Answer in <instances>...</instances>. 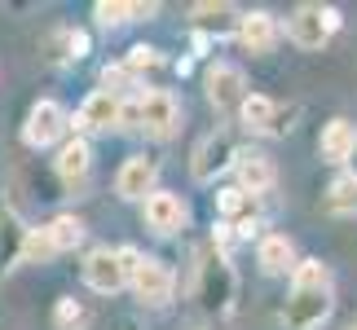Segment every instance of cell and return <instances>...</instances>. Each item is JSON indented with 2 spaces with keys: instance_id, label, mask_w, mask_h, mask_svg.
Instances as JSON below:
<instances>
[{
  "instance_id": "obj_28",
  "label": "cell",
  "mask_w": 357,
  "mask_h": 330,
  "mask_svg": "<svg viewBox=\"0 0 357 330\" xmlns=\"http://www.w3.org/2000/svg\"><path fill=\"white\" fill-rule=\"evenodd\" d=\"M102 26H119V22H132V5H119V0H98L93 5Z\"/></svg>"
},
{
  "instance_id": "obj_6",
  "label": "cell",
  "mask_w": 357,
  "mask_h": 330,
  "mask_svg": "<svg viewBox=\"0 0 357 330\" xmlns=\"http://www.w3.org/2000/svg\"><path fill=\"white\" fill-rule=\"evenodd\" d=\"M71 115H66V106H58V102H36L31 106V115H26V123H22V141L31 146V150H49V146H58V141H66V132H71Z\"/></svg>"
},
{
  "instance_id": "obj_2",
  "label": "cell",
  "mask_w": 357,
  "mask_h": 330,
  "mask_svg": "<svg viewBox=\"0 0 357 330\" xmlns=\"http://www.w3.org/2000/svg\"><path fill=\"white\" fill-rule=\"evenodd\" d=\"M234 295H238V273L229 265V256L221 246H208L199 256V269H195V299L208 313H229Z\"/></svg>"
},
{
  "instance_id": "obj_13",
  "label": "cell",
  "mask_w": 357,
  "mask_h": 330,
  "mask_svg": "<svg viewBox=\"0 0 357 330\" xmlns=\"http://www.w3.org/2000/svg\"><path fill=\"white\" fill-rule=\"evenodd\" d=\"M142 220L155 233H181L185 229V220H190V207H185V198L181 194H172V189H155L146 203H142Z\"/></svg>"
},
{
  "instance_id": "obj_20",
  "label": "cell",
  "mask_w": 357,
  "mask_h": 330,
  "mask_svg": "<svg viewBox=\"0 0 357 330\" xmlns=\"http://www.w3.org/2000/svg\"><path fill=\"white\" fill-rule=\"evenodd\" d=\"M89 53V36L79 31V26H53V31L45 36V58L53 66H71Z\"/></svg>"
},
{
  "instance_id": "obj_32",
  "label": "cell",
  "mask_w": 357,
  "mask_h": 330,
  "mask_svg": "<svg viewBox=\"0 0 357 330\" xmlns=\"http://www.w3.org/2000/svg\"><path fill=\"white\" fill-rule=\"evenodd\" d=\"M119 330H132V322H128V326H119Z\"/></svg>"
},
{
  "instance_id": "obj_29",
  "label": "cell",
  "mask_w": 357,
  "mask_h": 330,
  "mask_svg": "<svg viewBox=\"0 0 357 330\" xmlns=\"http://www.w3.org/2000/svg\"><path fill=\"white\" fill-rule=\"evenodd\" d=\"M123 84H137V79L128 75V66H106V71H102V93H115V97H119Z\"/></svg>"
},
{
  "instance_id": "obj_21",
  "label": "cell",
  "mask_w": 357,
  "mask_h": 330,
  "mask_svg": "<svg viewBox=\"0 0 357 330\" xmlns=\"http://www.w3.org/2000/svg\"><path fill=\"white\" fill-rule=\"evenodd\" d=\"M353 146H357V123L353 119H331L318 136V150H322L326 163H349Z\"/></svg>"
},
{
  "instance_id": "obj_4",
  "label": "cell",
  "mask_w": 357,
  "mask_h": 330,
  "mask_svg": "<svg viewBox=\"0 0 357 330\" xmlns=\"http://www.w3.org/2000/svg\"><path fill=\"white\" fill-rule=\"evenodd\" d=\"M137 128L155 141H168L181 128V102L176 93L168 88H150V93H137Z\"/></svg>"
},
{
  "instance_id": "obj_15",
  "label": "cell",
  "mask_w": 357,
  "mask_h": 330,
  "mask_svg": "<svg viewBox=\"0 0 357 330\" xmlns=\"http://www.w3.org/2000/svg\"><path fill=\"white\" fill-rule=\"evenodd\" d=\"M234 176H238V189H247V194H269L273 181H278V168H273V159L265 155V150H238L234 159Z\"/></svg>"
},
{
  "instance_id": "obj_3",
  "label": "cell",
  "mask_w": 357,
  "mask_h": 330,
  "mask_svg": "<svg viewBox=\"0 0 357 330\" xmlns=\"http://www.w3.org/2000/svg\"><path fill=\"white\" fill-rule=\"evenodd\" d=\"M340 9L335 5H322V0H309V5H296L291 18H287V40L305 53H318L326 40L340 31Z\"/></svg>"
},
{
  "instance_id": "obj_5",
  "label": "cell",
  "mask_w": 357,
  "mask_h": 330,
  "mask_svg": "<svg viewBox=\"0 0 357 330\" xmlns=\"http://www.w3.org/2000/svg\"><path fill=\"white\" fill-rule=\"evenodd\" d=\"M238 115H243L247 128L260 132V136H287L291 123H296V115H300V106L296 102H273V97H265V93H247Z\"/></svg>"
},
{
  "instance_id": "obj_11",
  "label": "cell",
  "mask_w": 357,
  "mask_h": 330,
  "mask_svg": "<svg viewBox=\"0 0 357 330\" xmlns=\"http://www.w3.org/2000/svg\"><path fill=\"white\" fill-rule=\"evenodd\" d=\"M159 189V163L150 155H128L123 159V168L115 176V194L123 203H146L150 194Z\"/></svg>"
},
{
  "instance_id": "obj_30",
  "label": "cell",
  "mask_w": 357,
  "mask_h": 330,
  "mask_svg": "<svg viewBox=\"0 0 357 330\" xmlns=\"http://www.w3.org/2000/svg\"><path fill=\"white\" fill-rule=\"evenodd\" d=\"M349 176H357V146H353V155H349Z\"/></svg>"
},
{
  "instance_id": "obj_25",
  "label": "cell",
  "mask_w": 357,
  "mask_h": 330,
  "mask_svg": "<svg viewBox=\"0 0 357 330\" xmlns=\"http://www.w3.org/2000/svg\"><path fill=\"white\" fill-rule=\"evenodd\" d=\"M53 256H58V251H53V242H49L45 225H40V229H26V242H22V265H49Z\"/></svg>"
},
{
  "instance_id": "obj_12",
  "label": "cell",
  "mask_w": 357,
  "mask_h": 330,
  "mask_svg": "<svg viewBox=\"0 0 357 330\" xmlns=\"http://www.w3.org/2000/svg\"><path fill=\"white\" fill-rule=\"evenodd\" d=\"M123 123V97H115V93H89L84 106L75 110V132H111Z\"/></svg>"
},
{
  "instance_id": "obj_19",
  "label": "cell",
  "mask_w": 357,
  "mask_h": 330,
  "mask_svg": "<svg viewBox=\"0 0 357 330\" xmlns=\"http://www.w3.org/2000/svg\"><path fill=\"white\" fill-rule=\"evenodd\" d=\"M53 168H58L62 185H84L89 172H93V146L84 136H66L58 146V159H53Z\"/></svg>"
},
{
  "instance_id": "obj_24",
  "label": "cell",
  "mask_w": 357,
  "mask_h": 330,
  "mask_svg": "<svg viewBox=\"0 0 357 330\" xmlns=\"http://www.w3.org/2000/svg\"><path fill=\"white\" fill-rule=\"evenodd\" d=\"M326 212L331 216H357V176L340 172L326 189Z\"/></svg>"
},
{
  "instance_id": "obj_7",
  "label": "cell",
  "mask_w": 357,
  "mask_h": 330,
  "mask_svg": "<svg viewBox=\"0 0 357 330\" xmlns=\"http://www.w3.org/2000/svg\"><path fill=\"white\" fill-rule=\"evenodd\" d=\"M234 159H238V150H234V136L229 132H208L203 141L195 146V155H190V176H195L199 185H212L221 172L234 168Z\"/></svg>"
},
{
  "instance_id": "obj_8",
  "label": "cell",
  "mask_w": 357,
  "mask_h": 330,
  "mask_svg": "<svg viewBox=\"0 0 357 330\" xmlns=\"http://www.w3.org/2000/svg\"><path fill=\"white\" fill-rule=\"evenodd\" d=\"M128 286H132V295L142 299V304L163 308L172 299V291H176V278H172V269L163 265L159 256H142L132 265V273H128Z\"/></svg>"
},
{
  "instance_id": "obj_10",
  "label": "cell",
  "mask_w": 357,
  "mask_h": 330,
  "mask_svg": "<svg viewBox=\"0 0 357 330\" xmlns=\"http://www.w3.org/2000/svg\"><path fill=\"white\" fill-rule=\"evenodd\" d=\"M203 88H208V102L221 110V115H229V110H243V102H247V75L238 71L234 62H216V66H208V75H203Z\"/></svg>"
},
{
  "instance_id": "obj_14",
  "label": "cell",
  "mask_w": 357,
  "mask_h": 330,
  "mask_svg": "<svg viewBox=\"0 0 357 330\" xmlns=\"http://www.w3.org/2000/svg\"><path fill=\"white\" fill-rule=\"evenodd\" d=\"M216 212H221V225L243 233V238H252L260 229V198L247 194V189H221V198H216Z\"/></svg>"
},
{
  "instance_id": "obj_31",
  "label": "cell",
  "mask_w": 357,
  "mask_h": 330,
  "mask_svg": "<svg viewBox=\"0 0 357 330\" xmlns=\"http://www.w3.org/2000/svg\"><path fill=\"white\" fill-rule=\"evenodd\" d=\"M344 330H357V317H353V322H349V326H344Z\"/></svg>"
},
{
  "instance_id": "obj_17",
  "label": "cell",
  "mask_w": 357,
  "mask_h": 330,
  "mask_svg": "<svg viewBox=\"0 0 357 330\" xmlns=\"http://www.w3.org/2000/svg\"><path fill=\"white\" fill-rule=\"evenodd\" d=\"M282 40V26L273 13L265 9H252V13H243V22H238V45L247 53H273V45Z\"/></svg>"
},
{
  "instance_id": "obj_22",
  "label": "cell",
  "mask_w": 357,
  "mask_h": 330,
  "mask_svg": "<svg viewBox=\"0 0 357 330\" xmlns=\"http://www.w3.org/2000/svg\"><path fill=\"white\" fill-rule=\"evenodd\" d=\"M22 242H26V229H22V220L13 216L9 207L0 212V269H13V265H22Z\"/></svg>"
},
{
  "instance_id": "obj_27",
  "label": "cell",
  "mask_w": 357,
  "mask_h": 330,
  "mask_svg": "<svg viewBox=\"0 0 357 330\" xmlns=\"http://www.w3.org/2000/svg\"><path fill=\"white\" fill-rule=\"evenodd\" d=\"M53 322H58V330H79V326L89 322V313H84V304H79V299L62 295V299H58V313H53Z\"/></svg>"
},
{
  "instance_id": "obj_23",
  "label": "cell",
  "mask_w": 357,
  "mask_h": 330,
  "mask_svg": "<svg viewBox=\"0 0 357 330\" xmlns=\"http://www.w3.org/2000/svg\"><path fill=\"white\" fill-rule=\"evenodd\" d=\"M45 233H49V242H53V251H75V246L79 242H84V220H79V216H71V212H66V216H53L49 220V225H45Z\"/></svg>"
},
{
  "instance_id": "obj_1",
  "label": "cell",
  "mask_w": 357,
  "mask_h": 330,
  "mask_svg": "<svg viewBox=\"0 0 357 330\" xmlns=\"http://www.w3.org/2000/svg\"><path fill=\"white\" fill-rule=\"evenodd\" d=\"M335 313V291H331V269L322 260H300L291 273V295L282 304V326L287 330H322Z\"/></svg>"
},
{
  "instance_id": "obj_26",
  "label": "cell",
  "mask_w": 357,
  "mask_h": 330,
  "mask_svg": "<svg viewBox=\"0 0 357 330\" xmlns=\"http://www.w3.org/2000/svg\"><path fill=\"white\" fill-rule=\"evenodd\" d=\"M159 49H150V45H132L128 49V58H123V66H128V75H146V71H159Z\"/></svg>"
},
{
  "instance_id": "obj_16",
  "label": "cell",
  "mask_w": 357,
  "mask_h": 330,
  "mask_svg": "<svg viewBox=\"0 0 357 330\" xmlns=\"http://www.w3.org/2000/svg\"><path fill=\"white\" fill-rule=\"evenodd\" d=\"M238 22L243 13L234 5H225V0H199L195 9H190V26H195L199 36H238Z\"/></svg>"
},
{
  "instance_id": "obj_9",
  "label": "cell",
  "mask_w": 357,
  "mask_h": 330,
  "mask_svg": "<svg viewBox=\"0 0 357 330\" xmlns=\"http://www.w3.org/2000/svg\"><path fill=\"white\" fill-rule=\"evenodd\" d=\"M84 286L93 295H119L128 286V265H123L119 246H93L84 256Z\"/></svg>"
},
{
  "instance_id": "obj_18",
  "label": "cell",
  "mask_w": 357,
  "mask_h": 330,
  "mask_svg": "<svg viewBox=\"0 0 357 330\" xmlns=\"http://www.w3.org/2000/svg\"><path fill=\"white\" fill-rule=\"evenodd\" d=\"M256 265L265 278H287V273H296V242L287 238V233H265L256 246Z\"/></svg>"
}]
</instances>
